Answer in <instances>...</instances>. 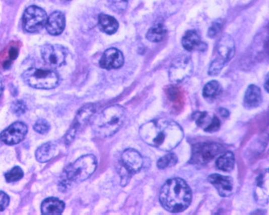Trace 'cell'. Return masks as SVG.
Segmentation results:
<instances>
[{
	"instance_id": "cell-1",
	"label": "cell",
	"mask_w": 269,
	"mask_h": 215,
	"mask_svg": "<svg viewBox=\"0 0 269 215\" xmlns=\"http://www.w3.org/2000/svg\"><path fill=\"white\" fill-rule=\"evenodd\" d=\"M139 136L150 146L169 152L180 144L184 133L183 128L173 120L156 119L142 125Z\"/></svg>"
},
{
	"instance_id": "cell-2",
	"label": "cell",
	"mask_w": 269,
	"mask_h": 215,
	"mask_svg": "<svg viewBox=\"0 0 269 215\" xmlns=\"http://www.w3.org/2000/svg\"><path fill=\"white\" fill-rule=\"evenodd\" d=\"M192 193L188 184L179 177L167 180L159 193L162 206L171 213H180L192 202Z\"/></svg>"
},
{
	"instance_id": "cell-3",
	"label": "cell",
	"mask_w": 269,
	"mask_h": 215,
	"mask_svg": "<svg viewBox=\"0 0 269 215\" xmlns=\"http://www.w3.org/2000/svg\"><path fill=\"white\" fill-rule=\"evenodd\" d=\"M97 160L94 155H85L65 167L59 179L60 190L66 192L74 185L89 178L96 171Z\"/></svg>"
},
{
	"instance_id": "cell-4",
	"label": "cell",
	"mask_w": 269,
	"mask_h": 215,
	"mask_svg": "<svg viewBox=\"0 0 269 215\" xmlns=\"http://www.w3.org/2000/svg\"><path fill=\"white\" fill-rule=\"evenodd\" d=\"M125 120V110L120 105H112L100 112L93 120L92 130L97 137L108 138L120 130Z\"/></svg>"
},
{
	"instance_id": "cell-5",
	"label": "cell",
	"mask_w": 269,
	"mask_h": 215,
	"mask_svg": "<svg viewBox=\"0 0 269 215\" xmlns=\"http://www.w3.org/2000/svg\"><path fill=\"white\" fill-rule=\"evenodd\" d=\"M22 77L27 85L35 89H53L60 81L59 77L54 72L37 68L27 69L23 73Z\"/></svg>"
},
{
	"instance_id": "cell-6",
	"label": "cell",
	"mask_w": 269,
	"mask_h": 215,
	"mask_svg": "<svg viewBox=\"0 0 269 215\" xmlns=\"http://www.w3.org/2000/svg\"><path fill=\"white\" fill-rule=\"evenodd\" d=\"M223 151L224 147L218 143L205 142L194 144L189 162L192 165H207Z\"/></svg>"
},
{
	"instance_id": "cell-7",
	"label": "cell",
	"mask_w": 269,
	"mask_h": 215,
	"mask_svg": "<svg viewBox=\"0 0 269 215\" xmlns=\"http://www.w3.org/2000/svg\"><path fill=\"white\" fill-rule=\"evenodd\" d=\"M193 63L188 55H179L175 57L170 65L168 76L171 82L179 83L192 75Z\"/></svg>"
},
{
	"instance_id": "cell-8",
	"label": "cell",
	"mask_w": 269,
	"mask_h": 215,
	"mask_svg": "<svg viewBox=\"0 0 269 215\" xmlns=\"http://www.w3.org/2000/svg\"><path fill=\"white\" fill-rule=\"evenodd\" d=\"M48 16L45 10L37 6H30L23 15V28L28 33H37L45 28Z\"/></svg>"
},
{
	"instance_id": "cell-9",
	"label": "cell",
	"mask_w": 269,
	"mask_h": 215,
	"mask_svg": "<svg viewBox=\"0 0 269 215\" xmlns=\"http://www.w3.org/2000/svg\"><path fill=\"white\" fill-rule=\"evenodd\" d=\"M96 109L94 105L88 104L83 106L76 115V118L72 123V127L68 130V133L65 136V143L69 145L76 138L78 133H80L84 127L87 125L90 119L94 116Z\"/></svg>"
},
{
	"instance_id": "cell-10",
	"label": "cell",
	"mask_w": 269,
	"mask_h": 215,
	"mask_svg": "<svg viewBox=\"0 0 269 215\" xmlns=\"http://www.w3.org/2000/svg\"><path fill=\"white\" fill-rule=\"evenodd\" d=\"M41 56L45 63L53 67L63 65L66 59V50L59 45H45L41 49Z\"/></svg>"
},
{
	"instance_id": "cell-11",
	"label": "cell",
	"mask_w": 269,
	"mask_h": 215,
	"mask_svg": "<svg viewBox=\"0 0 269 215\" xmlns=\"http://www.w3.org/2000/svg\"><path fill=\"white\" fill-rule=\"evenodd\" d=\"M28 128L24 123L16 122L5 129L0 135V140L8 145H15L24 140Z\"/></svg>"
},
{
	"instance_id": "cell-12",
	"label": "cell",
	"mask_w": 269,
	"mask_h": 215,
	"mask_svg": "<svg viewBox=\"0 0 269 215\" xmlns=\"http://www.w3.org/2000/svg\"><path fill=\"white\" fill-rule=\"evenodd\" d=\"M121 162L124 169L131 175L139 173L143 166V158L138 151L128 148L121 155Z\"/></svg>"
},
{
	"instance_id": "cell-13",
	"label": "cell",
	"mask_w": 269,
	"mask_h": 215,
	"mask_svg": "<svg viewBox=\"0 0 269 215\" xmlns=\"http://www.w3.org/2000/svg\"><path fill=\"white\" fill-rule=\"evenodd\" d=\"M124 63L123 53L116 48L107 49L100 58V67L105 69H116L122 67Z\"/></svg>"
},
{
	"instance_id": "cell-14",
	"label": "cell",
	"mask_w": 269,
	"mask_h": 215,
	"mask_svg": "<svg viewBox=\"0 0 269 215\" xmlns=\"http://www.w3.org/2000/svg\"><path fill=\"white\" fill-rule=\"evenodd\" d=\"M208 181L217 189L218 193L223 197H231L234 192V183L231 177L214 173L210 175Z\"/></svg>"
},
{
	"instance_id": "cell-15",
	"label": "cell",
	"mask_w": 269,
	"mask_h": 215,
	"mask_svg": "<svg viewBox=\"0 0 269 215\" xmlns=\"http://www.w3.org/2000/svg\"><path fill=\"white\" fill-rule=\"evenodd\" d=\"M216 50L218 53L217 57L227 64L235 56V44L234 39L230 35L222 36L217 44Z\"/></svg>"
},
{
	"instance_id": "cell-16",
	"label": "cell",
	"mask_w": 269,
	"mask_h": 215,
	"mask_svg": "<svg viewBox=\"0 0 269 215\" xmlns=\"http://www.w3.org/2000/svg\"><path fill=\"white\" fill-rule=\"evenodd\" d=\"M255 201L259 205H265L268 202V172L259 175L257 178L254 191Z\"/></svg>"
},
{
	"instance_id": "cell-17",
	"label": "cell",
	"mask_w": 269,
	"mask_h": 215,
	"mask_svg": "<svg viewBox=\"0 0 269 215\" xmlns=\"http://www.w3.org/2000/svg\"><path fill=\"white\" fill-rule=\"evenodd\" d=\"M182 45L186 50L189 52L192 51L204 52L207 49V45L201 41L200 36L195 30L186 32L182 38Z\"/></svg>"
},
{
	"instance_id": "cell-18",
	"label": "cell",
	"mask_w": 269,
	"mask_h": 215,
	"mask_svg": "<svg viewBox=\"0 0 269 215\" xmlns=\"http://www.w3.org/2000/svg\"><path fill=\"white\" fill-rule=\"evenodd\" d=\"M65 26V19L63 13L56 11L48 17L45 24V29L52 36H58L64 31Z\"/></svg>"
},
{
	"instance_id": "cell-19",
	"label": "cell",
	"mask_w": 269,
	"mask_h": 215,
	"mask_svg": "<svg viewBox=\"0 0 269 215\" xmlns=\"http://www.w3.org/2000/svg\"><path fill=\"white\" fill-rule=\"evenodd\" d=\"M196 123L205 132H212L219 130L221 122L216 116L211 117L206 112H199L196 116Z\"/></svg>"
},
{
	"instance_id": "cell-20",
	"label": "cell",
	"mask_w": 269,
	"mask_h": 215,
	"mask_svg": "<svg viewBox=\"0 0 269 215\" xmlns=\"http://www.w3.org/2000/svg\"><path fill=\"white\" fill-rule=\"evenodd\" d=\"M262 100H263V97H262L261 89L257 85H249L245 93V108H248V109L258 108L262 103Z\"/></svg>"
},
{
	"instance_id": "cell-21",
	"label": "cell",
	"mask_w": 269,
	"mask_h": 215,
	"mask_svg": "<svg viewBox=\"0 0 269 215\" xmlns=\"http://www.w3.org/2000/svg\"><path fill=\"white\" fill-rule=\"evenodd\" d=\"M65 209V203L56 197L45 199L41 204V213L43 214H61Z\"/></svg>"
},
{
	"instance_id": "cell-22",
	"label": "cell",
	"mask_w": 269,
	"mask_h": 215,
	"mask_svg": "<svg viewBox=\"0 0 269 215\" xmlns=\"http://www.w3.org/2000/svg\"><path fill=\"white\" fill-rule=\"evenodd\" d=\"M57 145L53 142L45 143L39 147L36 152V158L39 162H48L57 155Z\"/></svg>"
},
{
	"instance_id": "cell-23",
	"label": "cell",
	"mask_w": 269,
	"mask_h": 215,
	"mask_svg": "<svg viewBox=\"0 0 269 215\" xmlns=\"http://www.w3.org/2000/svg\"><path fill=\"white\" fill-rule=\"evenodd\" d=\"M99 25L101 30L108 35L114 34L119 28V24L116 19L106 14H100Z\"/></svg>"
},
{
	"instance_id": "cell-24",
	"label": "cell",
	"mask_w": 269,
	"mask_h": 215,
	"mask_svg": "<svg viewBox=\"0 0 269 215\" xmlns=\"http://www.w3.org/2000/svg\"><path fill=\"white\" fill-rule=\"evenodd\" d=\"M235 154L232 152H226L216 160V167L223 172H231L235 168Z\"/></svg>"
},
{
	"instance_id": "cell-25",
	"label": "cell",
	"mask_w": 269,
	"mask_h": 215,
	"mask_svg": "<svg viewBox=\"0 0 269 215\" xmlns=\"http://www.w3.org/2000/svg\"><path fill=\"white\" fill-rule=\"evenodd\" d=\"M167 33V30L164 25L162 23H157L148 30L147 33V38L151 42H160L165 38Z\"/></svg>"
},
{
	"instance_id": "cell-26",
	"label": "cell",
	"mask_w": 269,
	"mask_h": 215,
	"mask_svg": "<svg viewBox=\"0 0 269 215\" xmlns=\"http://www.w3.org/2000/svg\"><path fill=\"white\" fill-rule=\"evenodd\" d=\"M221 91H222V87H221L220 83L215 80H213L205 85L202 94L206 98L214 99L220 94Z\"/></svg>"
},
{
	"instance_id": "cell-27",
	"label": "cell",
	"mask_w": 269,
	"mask_h": 215,
	"mask_svg": "<svg viewBox=\"0 0 269 215\" xmlns=\"http://www.w3.org/2000/svg\"><path fill=\"white\" fill-rule=\"evenodd\" d=\"M178 162L177 156L175 153H168L158 160L157 166L159 169H166L175 166Z\"/></svg>"
},
{
	"instance_id": "cell-28",
	"label": "cell",
	"mask_w": 269,
	"mask_h": 215,
	"mask_svg": "<svg viewBox=\"0 0 269 215\" xmlns=\"http://www.w3.org/2000/svg\"><path fill=\"white\" fill-rule=\"evenodd\" d=\"M23 177H24V172L18 166L14 167L5 174V179L9 183L20 181Z\"/></svg>"
},
{
	"instance_id": "cell-29",
	"label": "cell",
	"mask_w": 269,
	"mask_h": 215,
	"mask_svg": "<svg viewBox=\"0 0 269 215\" xmlns=\"http://www.w3.org/2000/svg\"><path fill=\"white\" fill-rule=\"evenodd\" d=\"M225 65H226V63H225L224 61L221 60L220 58L216 57V58L212 61V63L210 64L208 71L209 75H218V73L222 71V69H223Z\"/></svg>"
},
{
	"instance_id": "cell-30",
	"label": "cell",
	"mask_w": 269,
	"mask_h": 215,
	"mask_svg": "<svg viewBox=\"0 0 269 215\" xmlns=\"http://www.w3.org/2000/svg\"><path fill=\"white\" fill-rule=\"evenodd\" d=\"M49 128L50 127H49V123L43 119L37 120L34 125V130L40 134H45L49 132Z\"/></svg>"
},
{
	"instance_id": "cell-31",
	"label": "cell",
	"mask_w": 269,
	"mask_h": 215,
	"mask_svg": "<svg viewBox=\"0 0 269 215\" xmlns=\"http://www.w3.org/2000/svg\"><path fill=\"white\" fill-rule=\"evenodd\" d=\"M223 26V22L222 20H218L213 23L208 31V36L210 38H214L218 33H220Z\"/></svg>"
},
{
	"instance_id": "cell-32",
	"label": "cell",
	"mask_w": 269,
	"mask_h": 215,
	"mask_svg": "<svg viewBox=\"0 0 269 215\" xmlns=\"http://www.w3.org/2000/svg\"><path fill=\"white\" fill-rule=\"evenodd\" d=\"M13 113L17 116H21L26 112L27 106L23 101H16L13 104Z\"/></svg>"
},
{
	"instance_id": "cell-33",
	"label": "cell",
	"mask_w": 269,
	"mask_h": 215,
	"mask_svg": "<svg viewBox=\"0 0 269 215\" xmlns=\"http://www.w3.org/2000/svg\"><path fill=\"white\" fill-rule=\"evenodd\" d=\"M9 195L3 191H0V211L5 210L7 207L9 206Z\"/></svg>"
},
{
	"instance_id": "cell-34",
	"label": "cell",
	"mask_w": 269,
	"mask_h": 215,
	"mask_svg": "<svg viewBox=\"0 0 269 215\" xmlns=\"http://www.w3.org/2000/svg\"><path fill=\"white\" fill-rule=\"evenodd\" d=\"M17 50L16 49H14V48H13V49H11L10 51V57L12 59H15L16 57H17Z\"/></svg>"
},
{
	"instance_id": "cell-35",
	"label": "cell",
	"mask_w": 269,
	"mask_h": 215,
	"mask_svg": "<svg viewBox=\"0 0 269 215\" xmlns=\"http://www.w3.org/2000/svg\"><path fill=\"white\" fill-rule=\"evenodd\" d=\"M220 114L222 117L227 118V117H228L229 116V112L228 111L226 110V109H223V108H222V109H220Z\"/></svg>"
},
{
	"instance_id": "cell-36",
	"label": "cell",
	"mask_w": 269,
	"mask_h": 215,
	"mask_svg": "<svg viewBox=\"0 0 269 215\" xmlns=\"http://www.w3.org/2000/svg\"><path fill=\"white\" fill-rule=\"evenodd\" d=\"M3 89H4V84H3L2 77L0 76V95L2 93Z\"/></svg>"
},
{
	"instance_id": "cell-37",
	"label": "cell",
	"mask_w": 269,
	"mask_h": 215,
	"mask_svg": "<svg viewBox=\"0 0 269 215\" xmlns=\"http://www.w3.org/2000/svg\"><path fill=\"white\" fill-rule=\"evenodd\" d=\"M264 87L266 91L268 92V75H267V79L265 81Z\"/></svg>"
},
{
	"instance_id": "cell-38",
	"label": "cell",
	"mask_w": 269,
	"mask_h": 215,
	"mask_svg": "<svg viewBox=\"0 0 269 215\" xmlns=\"http://www.w3.org/2000/svg\"><path fill=\"white\" fill-rule=\"evenodd\" d=\"M120 2H124V3H127L128 1H129V0H119Z\"/></svg>"
},
{
	"instance_id": "cell-39",
	"label": "cell",
	"mask_w": 269,
	"mask_h": 215,
	"mask_svg": "<svg viewBox=\"0 0 269 215\" xmlns=\"http://www.w3.org/2000/svg\"><path fill=\"white\" fill-rule=\"evenodd\" d=\"M65 1H71V0H65Z\"/></svg>"
}]
</instances>
